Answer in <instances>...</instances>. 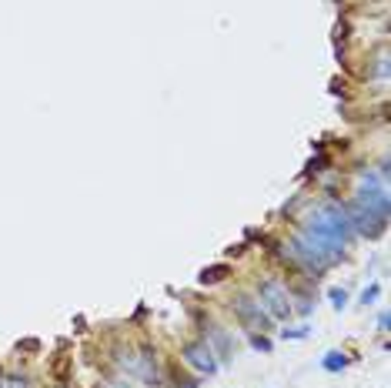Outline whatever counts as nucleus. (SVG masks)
Here are the masks:
<instances>
[{
  "instance_id": "2eb2a0df",
  "label": "nucleus",
  "mask_w": 391,
  "mask_h": 388,
  "mask_svg": "<svg viewBox=\"0 0 391 388\" xmlns=\"http://www.w3.org/2000/svg\"><path fill=\"white\" fill-rule=\"evenodd\" d=\"M378 294H381V285H368V288L361 291V305H374Z\"/></svg>"
},
{
  "instance_id": "1a4fd4ad",
  "label": "nucleus",
  "mask_w": 391,
  "mask_h": 388,
  "mask_svg": "<svg viewBox=\"0 0 391 388\" xmlns=\"http://www.w3.org/2000/svg\"><path fill=\"white\" fill-rule=\"evenodd\" d=\"M114 365H121V369L128 371V375H134V369H137V349L134 345H114Z\"/></svg>"
},
{
  "instance_id": "a211bd4d",
  "label": "nucleus",
  "mask_w": 391,
  "mask_h": 388,
  "mask_svg": "<svg viewBox=\"0 0 391 388\" xmlns=\"http://www.w3.org/2000/svg\"><path fill=\"white\" fill-rule=\"evenodd\" d=\"M388 325H391L388 311H381V315H378V328H381V331H388Z\"/></svg>"
},
{
  "instance_id": "4468645a",
  "label": "nucleus",
  "mask_w": 391,
  "mask_h": 388,
  "mask_svg": "<svg viewBox=\"0 0 391 388\" xmlns=\"http://www.w3.org/2000/svg\"><path fill=\"white\" fill-rule=\"evenodd\" d=\"M281 335H284V338H291V342H301V338H308V335H311V328H308V325H301V328H284Z\"/></svg>"
},
{
  "instance_id": "f8f14e48",
  "label": "nucleus",
  "mask_w": 391,
  "mask_h": 388,
  "mask_svg": "<svg viewBox=\"0 0 391 388\" xmlns=\"http://www.w3.org/2000/svg\"><path fill=\"white\" fill-rule=\"evenodd\" d=\"M247 342H251V349L261 351V355H271V351H275V342H271L264 331H247Z\"/></svg>"
},
{
  "instance_id": "20e7f679",
  "label": "nucleus",
  "mask_w": 391,
  "mask_h": 388,
  "mask_svg": "<svg viewBox=\"0 0 391 388\" xmlns=\"http://www.w3.org/2000/svg\"><path fill=\"white\" fill-rule=\"evenodd\" d=\"M181 362H184L187 369H194L198 375H214V371L221 369V362H218V355L211 351L205 338H194V342H184L181 345Z\"/></svg>"
},
{
  "instance_id": "9d476101",
  "label": "nucleus",
  "mask_w": 391,
  "mask_h": 388,
  "mask_svg": "<svg viewBox=\"0 0 391 388\" xmlns=\"http://www.w3.org/2000/svg\"><path fill=\"white\" fill-rule=\"evenodd\" d=\"M321 369L328 371V375L345 371V369H348V355H345V351H328V355L321 358Z\"/></svg>"
},
{
  "instance_id": "6e6552de",
  "label": "nucleus",
  "mask_w": 391,
  "mask_h": 388,
  "mask_svg": "<svg viewBox=\"0 0 391 388\" xmlns=\"http://www.w3.org/2000/svg\"><path fill=\"white\" fill-rule=\"evenodd\" d=\"M201 331H205V342L211 345V351H214L218 358H224V362H227V358H234V338H231L221 325L205 321V328H201Z\"/></svg>"
},
{
  "instance_id": "ddd939ff",
  "label": "nucleus",
  "mask_w": 391,
  "mask_h": 388,
  "mask_svg": "<svg viewBox=\"0 0 391 388\" xmlns=\"http://www.w3.org/2000/svg\"><path fill=\"white\" fill-rule=\"evenodd\" d=\"M328 298H331V308H335V311H341L345 305H348V291H345V288H331V291H328Z\"/></svg>"
},
{
  "instance_id": "6ab92c4d",
  "label": "nucleus",
  "mask_w": 391,
  "mask_h": 388,
  "mask_svg": "<svg viewBox=\"0 0 391 388\" xmlns=\"http://www.w3.org/2000/svg\"><path fill=\"white\" fill-rule=\"evenodd\" d=\"M3 378H7V375H3V371H0V388H3Z\"/></svg>"
},
{
  "instance_id": "dca6fc26",
  "label": "nucleus",
  "mask_w": 391,
  "mask_h": 388,
  "mask_svg": "<svg viewBox=\"0 0 391 388\" xmlns=\"http://www.w3.org/2000/svg\"><path fill=\"white\" fill-rule=\"evenodd\" d=\"M104 388H134L128 382V378H107V382H104Z\"/></svg>"
},
{
  "instance_id": "0eeeda50",
  "label": "nucleus",
  "mask_w": 391,
  "mask_h": 388,
  "mask_svg": "<svg viewBox=\"0 0 391 388\" xmlns=\"http://www.w3.org/2000/svg\"><path fill=\"white\" fill-rule=\"evenodd\" d=\"M134 378H141L144 385L161 388L164 385V371H161V362L150 345H137V369H134Z\"/></svg>"
},
{
  "instance_id": "f257e3e1",
  "label": "nucleus",
  "mask_w": 391,
  "mask_h": 388,
  "mask_svg": "<svg viewBox=\"0 0 391 388\" xmlns=\"http://www.w3.org/2000/svg\"><path fill=\"white\" fill-rule=\"evenodd\" d=\"M301 234L308 241H315L321 252H328L335 261H341L345 245L351 241V224H348V214L338 204H321L308 214V221L301 224Z\"/></svg>"
},
{
  "instance_id": "39448f33",
  "label": "nucleus",
  "mask_w": 391,
  "mask_h": 388,
  "mask_svg": "<svg viewBox=\"0 0 391 388\" xmlns=\"http://www.w3.org/2000/svg\"><path fill=\"white\" fill-rule=\"evenodd\" d=\"M345 214H348V224H351V231L365 234V238H378V234L388 228V218H381V214H374V211H368V208H361L358 201H348Z\"/></svg>"
},
{
  "instance_id": "7ed1b4c3",
  "label": "nucleus",
  "mask_w": 391,
  "mask_h": 388,
  "mask_svg": "<svg viewBox=\"0 0 391 388\" xmlns=\"http://www.w3.org/2000/svg\"><path fill=\"white\" fill-rule=\"evenodd\" d=\"M258 301L271 318H291V311H295V305H291V291H288V285L278 281V278H264V281H261Z\"/></svg>"
},
{
  "instance_id": "f03ea898",
  "label": "nucleus",
  "mask_w": 391,
  "mask_h": 388,
  "mask_svg": "<svg viewBox=\"0 0 391 388\" xmlns=\"http://www.w3.org/2000/svg\"><path fill=\"white\" fill-rule=\"evenodd\" d=\"M231 311H234V318H238L247 331H264V335H268V331L275 328V318L261 308V301L254 294H234V298H231Z\"/></svg>"
},
{
  "instance_id": "9b49d317",
  "label": "nucleus",
  "mask_w": 391,
  "mask_h": 388,
  "mask_svg": "<svg viewBox=\"0 0 391 388\" xmlns=\"http://www.w3.org/2000/svg\"><path fill=\"white\" fill-rule=\"evenodd\" d=\"M227 274H231V265H211V268H205V272L198 274V281L201 285H221Z\"/></svg>"
},
{
  "instance_id": "423d86ee",
  "label": "nucleus",
  "mask_w": 391,
  "mask_h": 388,
  "mask_svg": "<svg viewBox=\"0 0 391 388\" xmlns=\"http://www.w3.org/2000/svg\"><path fill=\"white\" fill-rule=\"evenodd\" d=\"M354 201H358L361 208H368V211L388 218V208H391L388 191H385L381 184H374L372 175H361V188H358V197H354Z\"/></svg>"
},
{
  "instance_id": "f3484780",
  "label": "nucleus",
  "mask_w": 391,
  "mask_h": 388,
  "mask_svg": "<svg viewBox=\"0 0 391 388\" xmlns=\"http://www.w3.org/2000/svg\"><path fill=\"white\" fill-rule=\"evenodd\" d=\"M20 349H24V351H37L40 342H37V338H27V342H20Z\"/></svg>"
}]
</instances>
